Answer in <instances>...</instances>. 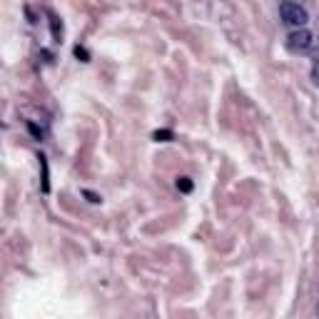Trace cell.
<instances>
[{"label": "cell", "instance_id": "obj_1", "mask_svg": "<svg viewBox=\"0 0 319 319\" xmlns=\"http://www.w3.org/2000/svg\"><path fill=\"white\" fill-rule=\"evenodd\" d=\"M279 13H282V20H284L287 25H294V28H304V25L309 23V15H307V10H304V8H299L297 3H282Z\"/></svg>", "mask_w": 319, "mask_h": 319}, {"label": "cell", "instance_id": "obj_2", "mask_svg": "<svg viewBox=\"0 0 319 319\" xmlns=\"http://www.w3.org/2000/svg\"><path fill=\"white\" fill-rule=\"evenodd\" d=\"M312 45V33L304 30V28H297L294 33H289L287 38V48L289 50H307Z\"/></svg>", "mask_w": 319, "mask_h": 319}, {"label": "cell", "instance_id": "obj_3", "mask_svg": "<svg viewBox=\"0 0 319 319\" xmlns=\"http://www.w3.org/2000/svg\"><path fill=\"white\" fill-rule=\"evenodd\" d=\"M152 140L155 142H170V140H175V132L172 130H155L152 132Z\"/></svg>", "mask_w": 319, "mask_h": 319}, {"label": "cell", "instance_id": "obj_4", "mask_svg": "<svg viewBox=\"0 0 319 319\" xmlns=\"http://www.w3.org/2000/svg\"><path fill=\"white\" fill-rule=\"evenodd\" d=\"M177 190L187 195V192H192V190H195V182H192L190 177H177Z\"/></svg>", "mask_w": 319, "mask_h": 319}, {"label": "cell", "instance_id": "obj_5", "mask_svg": "<svg viewBox=\"0 0 319 319\" xmlns=\"http://www.w3.org/2000/svg\"><path fill=\"white\" fill-rule=\"evenodd\" d=\"M75 58H78L80 63H90V53H87L85 48H80V45L75 48Z\"/></svg>", "mask_w": 319, "mask_h": 319}, {"label": "cell", "instance_id": "obj_6", "mask_svg": "<svg viewBox=\"0 0 319 319\" xmlns=\"http://www.w3.org/2000/svg\"><path fill=\"white\" fill-rule=\"evenodd\" d=\"M50 25H53V35H55V40H60V35H63V25L58 23V18H53V20H50Z\"/></svg>", "mask_w": 319, "mask_h": 319}, {"label": "cell", "instance_id": "obj_7", "mask_svg": "<svg viewBox=\"0 0 319 319\" xmlns=\"http://www.w3.org/2000/svg\"><path fill=\"white\" fill-rule=\"evenodd\" d=\"M82 195L87 197V202H92V205H100L102 202V197L100 195H95V192H90V190H82Z\"/></svg>", "mask_w": 319, "mask_h": 319}, {"label": "cell", "instance_id": "obj_8", "mask_svg": "<svg viewBox=\"0 0 319 319\" xmlns=\"http://www.w3.org/2000/svg\"><path fill=\"white\" fill-rule=\"evenodd\" d=\"M28 127H30V132H33V135H35V137H38V140H40V137H43V132H40V130H38V127H35V125H33V122H30V125H28Z\"/></svg>", "mask_w": 319, "mask_h": 319}]
</instances>
